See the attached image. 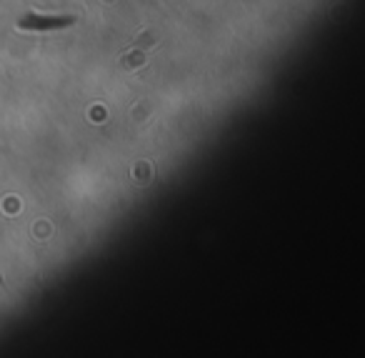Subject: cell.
Segmentation results:
<instances>
[{
	"label": "cell",
	"instance_id": "cell-1",
	"mask_svg": "<svg viewBox=\"0 0 365 358\" xmlns=\"http://www.w3.org/2000/svg\"><path fill=\"white\" fill-rule=\"evenodd\" d=\"M76 16H41V13H28L16 23L18 31L28 33H46V31H63V28L76 26Z\"/></svg>",
	"mask_w": 365,
	"mask_h": 358
},
{
	"label": "cell",
	"instance_id": "cell-2",
	"mask_svg": "<svg viewBox=\"0 0 365 358\" xmlns=\"http://www.w3.org/2000/svg\"><path fill=\"white\" fill-rule=\"evenodd\" d=\"M153 43H155V36H153V33H143V36L130 46V51H125V56L120 58L123 71L133 73V71H138V68L145 66V61L153 53Z\"/></svg>",
	"mask_w": 365,
	"mask_h": 358
}]
</instances>
